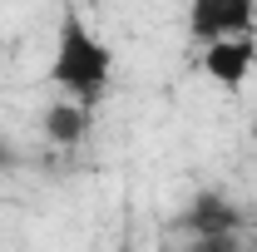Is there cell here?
<instances>
[{"mask_svg":"<svg viewBox=\"0 0 257 252\" xmlns=\"http://www.w3.org/2000/svg\"><path fill=\"white\" fill-rule=\"evenodd\" d=\"M5 163H10V149H5V144H0V168H5Z\"/></svg>","mask_w":257,"mask_h":252,"instance_id":"cell-7","label":"cell"},{"mask_svg":"<svg viewBox=\"0 0 257 252\" xmlns=\"http://www.w3.org/2000/svg\"><path fill=\"white\" fill-rule=\"evenodd\" d=\"M183 227H188L193 237H223V232H242V213H237V203L223 198V193H198L188 203V213H183Z\"/></svg>","mask_w":257,"mask_h":252,"instance_id":"cell-4","label":"cell"},{"mask_svg":"<svg viewBox=\"0 0 257 252\" xmlns=\"http://www.w3.org/2000/svg\"><path fill=\"white\" fill-rule=\"evenodd\" d=\"M252 35H257V5H252Z\"/></svg>","mask_w":257,"mask_h":252,"instance_id":"cell-8","label":"cell"},{"mask_svg":"<svg viewBox=\"0 0 257 252\" xmlns=\"http://www.w3.org/2000/svg\"><path fill=\"white\" fill-rule=\"evenodd\" d=\"M252 5L257 0H188V35L198 45L252 35Z\"/></svg>","mask_w":257,"mask_h":252,"instance_id":"cell-2","label":"cell"},{"mask_svg":"<svg viewBox=\"0 0 257 252\" xmlns=\"http://www.w3.org/2000/svg\"><path fill=\"white\" fill-rule=\"evenodd\" d=\"M252 69H257V40L252 35L203 45V74H208L213 84H223V89H242Z\"/></svg>","mask_w":257,"mask_h":252,"instance_id":"cell-3","label":"cell"},{"mask_svg":"<svg viewBox=\"0 0 257 252\" xmlns=\"http://www.w3.org/2000/svg\"><path fill=\"white\" fill-rule=\"evenodd\" d=\"M119 252H134V247H128V242H119Z\"/></svg>","mask_w":257,"mask_h":252,"instance_id":"cell-9","label":"cell"},{"mask_svg":"<svg viewBox=\"0 0 257 252\" xmlns=\"http://www.w3.org/2000/svg\"><path fill=\"white\" fill-rule=\"evenodd\" d=\"M193 252H242V232H223V237H193Z\"/></svg>","mask_w":257,"mask_h":252,"instance_id":"cell-6","label":"cell"},{"mask_svg":"<svg viewBox=\"0 0 257 252\" xmlns=\"http://www.w3.org/2000/svg\"><path fill=\"white\" fill-rule=\"evenodd\" d=\"M84 129H89V109H84V104H74V99H69V104H50V109H45V134H50V144H64V149H69V144H79V139H84Z\"/></svg>","mask_w":257,"mask_h":252,"instance_id":"cell-5","label":"cell"},{"mask_svg":"<svg viewBox=\"0 0 257 252\" xmlns=\"http://www.w3.org/2000/svg\"><path fill=\"white\" fill-rule=\"evenodd\" d=\"M109 74H114V50H109V45H104V40L79 20V10H64V15H60V30H55L50 79H55L74 104L89 109V104L104 94Z\"/></svg>","mask_w":257,"mask_h":252,"instance_id":"cell-1","label":"cell"}]
</instances>
